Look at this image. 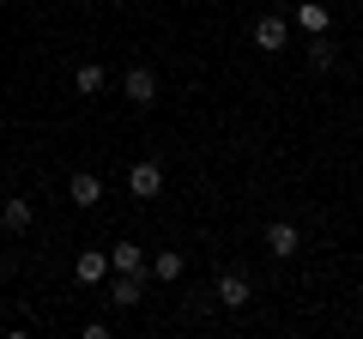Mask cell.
<instances>
[{"label": "cell", "instance_id": "5b68a950", "mask_svg": "<svg viewBox=\"0 0 363 339\" xmlns=\"http://www.w3.org/2000/svg\"><path fill=\"white\" fill-rule=\"evenodd\" d=\"M218 303H224V309H248V303H255L248 279H242V273H224V279H218Z\"/></svg>", "mask_w": 363, "mask_h": 339}, {"label": "cell", "instance_id": "277c9868", "mask_svg": "<svg viewBox=\"0 0 363 339\" xmlns=\"http://www.w3.org/2000/svg\"><path fill=\"white\" fill-rule=\"evenodd\" d=\"M285 37H291V25H285L279 13H267V18L255 25V49H267V55H279V49H285Z\"/></svg>", "mask_w": 363, "mask_h": 339}, {"label": "cell", "instance_id": "8fae6325", "mask_svg": "<svg viewBox=\"0 0 363 339\" xmlns=\"http://www.w3.org/2000/svg\"><path fill=\"white\" fill-rule=\"evenodd\" d=\"M0 224H6V230H30V200H6V206H0Z\"/></svg>", "mask_w": 363, "mask_h": 339}, {"label": "cell", "instance_id": "52a82bcc", "mask_svg": "<svg viewBox=\"0 0 363 339\" xmlns=\"http://www.w3.org/2000/svg\"><path fill=\"white\" fill-rule=\"evenodd\" d=\"M67 194H73L79 206H97V200H104V182H97L91 170H73V182H67Z\"/></svg>", "mask_w": 363, "mask_h": 339}, {"label": "cell", "instance_id": "3957f363", "mask_svg": "<svg viewBox=\"0 0 363 339\" xmlns=\"http://www.w3.org/2000/svg\"><path fill=\"white\" fill-rule=\"evenodd\" d=\"M267 248H272V255H279V261H291V255H297V248H303L297 224H291V218H272V224H267Z\"/></svg>", "mask_w": 363, "mask_h": 339}, {"label": "cell", "instance_id": "ba28073f", "mask_svg": "<svg viewBox=\"0 0 363 339\" xmlns=\"http://www.w3.org/2000/svg\"><path fill=\"white\" fill-rule=\"evenodd\" d=\"M109 273H133V279H140V273H145V255H140V248H133V243L109 248Z\"/></svg>", "mask_w": 363, "mask_h": 339}, {"label": "cell", "instance_id": "7a4b0ae2", "mask_svg": "<svg viewBox=\"0 0 363 339\" xmlns=\"http://www.w3.org/2000/svg\"><path fill=\"white\" fill-rule=\"evenodd\" d=\"M128 194L157 200V194H164V170H157V164H128Z\"/></svg>", "mask_w": 363, "mask_h": 339}, {"label": "cell", "instance_id": "4fadbf2b", "mask_svg": "<svg viewBox=\"0 0 363 339\" xmlns=\"http://www.w3.org/2000/svg\"><path fill=\"white\" fill-rule=\"evenodd\" d=\"M152 273L157 279H182V255H176V248H164V255L152 261Z\"/></svg>", "mask_w": 363, "mask_h": 339}, {"label": "cell", "instance_id": "5bb4252c", "mask_svg": "<svg viewBox=\"0 0 363 339\" xmlns=\"http://www.w3.org/2000/svg\"><path fill=\"white\" fill-rule=\"evenodd\" d=\"M309 67H315V73H327V67H333V49H327V37H315V49H309Z\"/></svg>", "mask_w": 363, "mask_h": 339}, {"label": "cell", "instance_id": "7c38bea8", "mask_svg": "<svg viewBox=\"0 0 363 339\" xmlns=\"http://www.w3.org/2000/svg\"><path fill=\"white\" fill-rule=\"evenodd\" d=\"M297 25L309 37H327V6H297Z\"/></svg>", "mask_w": 363, "mask_h": 339}, {"label": "cell", "instance_id": "8992f818", "mask_svg": "<svg viewBox=\"0 0 363 339\" xmlns=\"http://www.w3.org/2000/svg\"><path fill=\"white\" fill-rule=\"evenodd\" d=\"M73 279H79V285H104V279H109V255H79V261H73Z\"/></svg>", "mask_w": 363, "mask_h": 339}, {"label": "cell", "instance_id": "9c48e42d", "mask_svg": "<svg viewBox=\"0 0 363 339\" xmlns=\"http://www.w3.org/2000/svg\"><path fill=\"white\" fill-rule=\"evenodd\" d=\"M104 85H109V73H104V67H97V61H85V67H79V73H73V91H79V97H97V91H104Z\"/></svg>", "mask_w": 363, "mask_h": 339}, {"label": "cell", "instance_id": "30bf717a", "mask_svg": "<svg viewBox=\"0 0 363 339\" xmlns=\"http://www.w3.org/2000/svg\"><path fill=\"white\" fill-rule=\"evenodd\" d=\"M109 303H116V309H133V303H140V279H133V273H116V285H109Z\"/></svg>", "mask_w": 363, "mask_h": 339}, {"label": "cell", "instance_id": "6da1fadb", "mask_svg": "<svg viewBox=\"0 0 363 339\" xmlns=\"http://www.w3.org/2000/svg\"><path fill=\"white\" fill-rule=\"evenodd\" d=\"M121 91H128V104H133V109H152V104H157V73H152V67H128Z\"/></svg>", "mask_w": 363, "mask_h": 339}]
</instances>
